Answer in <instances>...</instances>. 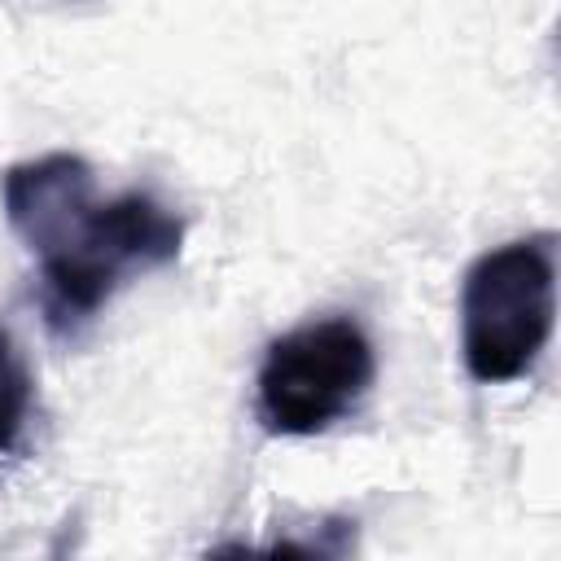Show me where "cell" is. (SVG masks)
Returning a JSON list of instances; mask_svg holds the SVG:
<instances>
[{
    "label": "cell",
    "instance_id": "obj_1",
    "mask_svg": "<svg viewBox=\"0 0 561 561\" xmlns=\"http://www.w3.org/2000/svg\"><path fill=\"white\" fill-rule=\"evenodd\" d=\"M9 228L39 259L44 311L57 333L92 320L110 294L145 267L180 259L184 219L145 188L96 197L79 153H44L0 175Z\"/></svg>",
    "mask_w": 561,
    "mask_h": 561
},
{
    "label": "cell",
    "instance_id": "obj_2",
    "mask_svg": "<svg viewBox=\"0 0 561 561\" xmlns=\"http://www.w3.org/2000/svg\"><path fill=\"white\" fill-rule=\"evenodd\" d=\"M557 324V237L535 232L473 259L460 285V359L473 381L526 377Z\"/></svg>",
    "mask_w": 561,
    "mask_h": 561
},
{
    "label": "cell",
    "instance_id": "obj_3",
    "mask_svg": "<svg viewBox=\"0 0 561 561\" xmlns=\"http://www.w3.org/2000/svg\"><path fill=\"white\" fill-rule=\"evenodd\" d=\"M377 355L359 320L320 316L280 333L254 377L259 425L276 438H311L337 425L373 386Z\"/></svg>",
    "mask_w": 561,
    "mask_h": 561
},
{
    "label": "cell",
    "instance_id": "obj_4",
    "mask_svg": "<svg viewBox=\"0 0 561 561\" xmlns=\"http://www.w3.org/2000/svg\"><path fill=\"white\" fill-rule=\"evenodd\" d=\"M31 403H35V381L31 368L22 359V351L13 346V337L0 329V451H9L26 421H31Z\"/></svg>",
    "mask_w": 561,
    "mask_h": 561
}]
</instances>
